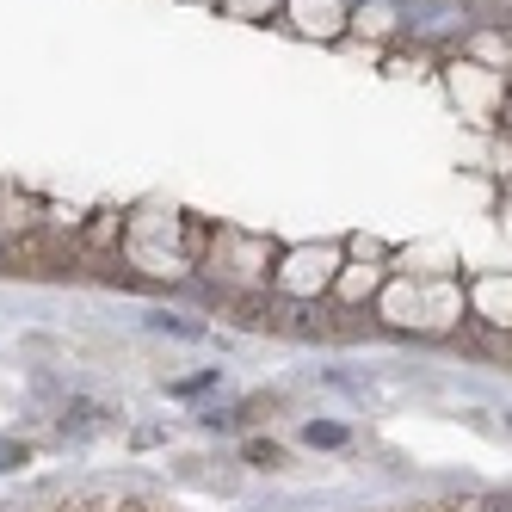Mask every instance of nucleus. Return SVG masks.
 <instances>
[{
  "label": "nucleus",
  "instance_id": "f257e3e1",
  "mask_svg": "<svg viewBox=\"0 0 512 512\" xmlns=\"http://www.w3.org/2000/svg\"><path fill=\"white\" fill-rule=\"evenodd\" d=\"M340 272V253L334 247H303V253H290V266L278 272V284L290 290V297H315V290H327Z\"/></svg>",
  "mask_w": 512,
  "mask_h": 512
},
{
  "label": "nucleus",
  "instance_id": "f03ea898",
  "mask_svg": "<svg viewBox=\"0 0 512 512\" xmlns=\"http://www.w3.org/2000/svg\"><path fill=\"white\" fill-rule=\"evenodd\" d=\"M56 426H62V438H99V432L118 426V414L105 408V401H68Z\"/></svg>",
  "mask_w": 512,
  "mask_h": 512
},
{
  "label": "nucleus",
  "instance_id": "7ed1b4c3",
  "mask_svg": "<svg viewBox=\"0 0 512 512\" xmlns=\"http://www.w3.org/2000/svg\"><path fill=\"white\" fill-rule=\"evenodd\" d=\"M475 315L488 327H512V278H475Z\"/></svg>",
  "mask_w": 512,
  "mask_h": 512
},
{
  "label": "nucleus",
  "instance_id": "20e7f679",
  "mask_svg": "<svg viewBox=\"0 0 512 512\" xmlns=\"http://www.w3.org/2000/svg\"><path fill=\"white\" fill-rule=\"evenodd\" d=\"M451 93H457V99H469L475 112H482V105L500 93V81H482V62H457V68H451Z\"/></svg>",
  "mask_w": 512,
  "mask_h": 512
},
{
  "label": "nucleus",
  "instance_id": "39448f33",
  "mask_svg": "<svg viewBox=\"0 0 512 512\" xmlns=\"http://www.w3.org/2000/svg\"><path fill=\"white\" fill-rule=\"evenodd\" d=\"M247 463L253 469H284V451L272 445V438H247Z\"/></svg>",
  "mask_w": 512,
  "mask_h": 512
},
{
  "label": "nucleus",
  "instance_id": "423d86ee",
  "mask_svg": "<svg viewBox=\"0 0 512 512\" xmlns=\"http://www.w3.org/2000/svg\"><path fill=\"white\" fill-rule=\"evenodd\" d=\"M31 463V445H19V438H0V475L7 469H25Z\"/></svg>",
  "mask_w": 512,
  "mask_h": 512
},
{
  "label": "nucleus",
  "instance_id": "0eeeda50",
  "mask_svg": "<svg viewBox=\"0 0 512 512\" xmlns=\"http://www.w3.org/2000/svg\"><path fill=\"white\" fill-rule=\"evenodd\" d=\"M303 438H309V445H340V426H309Z\"/></svg>",
  "mask_w": 512,
  "mask_h": 512
},
{
  "label": "nucleus",
  "instance_id": "6e6552de",
  "mask_svg": "<svg viewBox=\"0 0 512 512\" xmlns=\"http://www.w3.org/2000/svg\"><path fill=\"white\" fill-rule=\"evenodd\" d=\"M506 124H512V99H506Z\"/></svg>",
  "mask_w": 512,
  "mask_h": 512
}]
</instances>
